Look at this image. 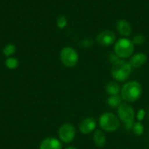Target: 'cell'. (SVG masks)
I'll return each instance as SVG.
<instances>
[{
	"label": "cell",
	"instance_id": "cell-13",
	"mask_svg": "<svg viewBox=\"0 0 149 149\" xmlns=\"http://www.w3.org/2000/svg\"><path fill=\"white\" fill-rule=\"evenodd\" d=\"M93 140H94L95 145L99 148H102L106 145V136L103 134V132L100 130L95 131L93 134Z\"/></svg>",
	"mask_w": 149,
	"mask_h": 149
},
{
	"label": "cell",
	"instance_id": "cell-23",
	"mask_svg": "<svg viewBox=\"0 0 149 149\" xmlns=\"http://www.w3.org/2000/svg\"><path fill=\"white\" fill-rule=\"evenodd\" d=\"M66 149H77V148H72V147H70V148H67Z\"/></svg>",
	"mask_w": 149,
	"mask_h": 149
},
{
	"label": "cell",
	"instance_id": "cell-3",
	"mask_svg": "<svg viewBox=\"0 0 149 149\" xmlns=\"http://www.w3.org/2000/svg\"><path fill=\"white\" fill-rule=\"evenodd\" d=\"M134 50V45L127 38H120L114 45V52L120 58L130 57Z\"/></svg>",
	"mask_w": 149,
	"mask_h": 149
},
{
	"label": "cell",
	"instance_id": "cell-20",
	"mask_svg": "<svg viewBox=\"0 0 149 149\" xmlns=\"http://www.w3.org/2000/svg\"><path fill=\"white\" fill-rule=\"evenodd\" d=\"M66 23H67V22H66V18H65L64 16H60V17H58V19H57V25H58V27L60 28V29L65 28V25H66Z\"/></svg>",
	"mask_w": 149,
	"mask_h": 149
},
{
	"label": "cell",
	"instance_id": "cell-9",
	"mask_svg": "<svg viewBox=\"0 0 149 149\" xmlns=\"http://www.w3.org/2000/svg\"><path fill=\"white\" fill-rule=\"evenodd\" d=\"M95 128H96V121L93 118H86L83 120L79 124V131L84 134L92 133Z\"/></svg>",
	"mask_w": 149,
	"mask_h": 149
},
{
	"label": "cell",
	"instance_id": "cell-5",
	"mask_svg": "<svg viewBox=\"0 0 149 149\" xmlns=\"http://www.w3.org/2000/svg\"><path fill=\"white\" fill-rule=\"evenodd\" d=\"M60 60L64 65L67 67H73L79 61V55L74 49L67 46L61 50Z\"/></svg>",
	"mask_w": 149,
	"mask_h": 149
},
{
	"label": "cell",
	"instance_id": "cell-11",
	"mask_svg": "<svg viewBox=\"0 0 149 149\" xmlns=\"http://www.w3.org/2000/svg\"><path fill=\"white\" fill-rule=\"evenodd\" d=\"M117 30L119 31V33L124 37H128L131 35L132 33V28H131V25L130 24L124 20V19H121V20H119L118 23H117Z\"/></svg>",
	"mask_w": 149,
	"mask_h": 149
},
{
	"label": "cell",
	"instance_id": "cell-21",
	"mask_svg": "<svg viewBox=\"0 0 149 149\" xmlns=\"http://www.w3.org/2000/svg\"><path fill=\"white\" fill-rule=\"evenodd\" d=\"M93 42L92 39H90V38H85V39H83V40L80 41L79 45L81 47H83V48H88V47H90L93 45Z\"/></svg>",
	"mask_w": 149,
	"mask_h": 149
},
{
	"label": "cell",
	"instance_id": "cell-18",
	"mask_svg": "<svg viewBox=\"0 0 149 149\" xmlns=\"http://www.w3.org/2000/svg\"><path fill=\"white\" fill-rule=\"evenodd\" d=\"M146 41V38L144 35H141V34H139L137 36H135L134 38H133V44L134 45H142L144 44Z\"/></svg>",
	"mask_w": 149,
	"mask_h": 149
},
{
	"label": "cell",
	"instance_id": "cell-1",
	"mask_svg": "<svg viewBox=\"0 0 149 149\" xmlns=\"http://www.w3.org/2000/svg\"><path fill=\"white\" fill-rule=\"evenodd\" d=\"M132 72V66L129 62L119 59L113 64L111 73L113 78L120 82H124L130 77Z\"/></svg>",
	"mask_w": 149,
	"mask_h": 149
},
{
	"label": "cell",
	"instance_id": "cell-12",
	"mask_svg": "<svg viewBox=\"0 0 149 149\" xmlns=\"http://www.w3.org/2000/svg\"><path fill=\"white\" fill-rule=\"evenodd\" d=\"M147 61V56L144 53H136L130 58V65L132 68H139L142 66Z\"/></svg>",
	"mask_w": 149,
	"mask_h": 149
},
{
	"label": "cell",
	"instance_id": "cell-7",
	"mask_svg": "<svg viewBox=\"0 0 149 149\" xmlns=\"http://www.w3.org/2000/svg\"><path fill=\"white\" fill-rule=\"evenodd\" d=\"M118 114L124 123L133 122L134 120V110L128 104H121L118 107Z\"/></svg>",
	"mask_w": 149,
	"mask_h": 149
},
{
	"label": "cell",
	"instance_id": "cell-24",
	"mask_svg": "<svg viewBox=\"0 0 149 149\" xmlns=\"http://www.w3.org/2000/svg\"><path fill=\"white\" fill-rule=\"evenodd\" d=\"M148 119H149V111H148Z\"/></svg>",
	"mask_w": 149,
	"mask_h": 149
},
{
	"label": "cell",
	"instance_id": "cell-15",
	"mask_svg": "<svg viewBox=\"0 0 149 149\" xmlns=\"http://www.w3.org/2000/svg\"><path fill=\"white\" fill-rule=\"evenodd\" d=\"M122 100H123L122 97L120 96L119 94H117V95H110L107 100V103L112 108H115V107H119L122 104Z\"/></svg>",
	"mask_w": 149,
	"mask_h": 149
},
{
	"label": "cell",
	"instance_id": "cell-4",
	"mask_svg": "<svg viewBox=\"0 0 149 149\" xmlns=\"http://www.w3.org/2000/svg\"><path fill=\"white\" fill-rule=\"evenodd\" d=\"M100 126L107 132H114L120 127V120L112 113H105L100 117Z\"/></svg>",
	"mask_w": 149,
	"mask_h": 149
},
{
	"label": "cell",
	"instance_id": "cell-8",
	"mask_svg": "<svg viewBox=\"0 0 149 149\" xmlns=\"http://www.w3.org/2000/svg\"><path fill=\"white\" fill-rule=\"evenodd\" d=\"M116 36L112 31H103L97 36L96 41L102 46H110L115 41Z\"/></svg>",
	"mask_w": 149,
	"mask_h": 149
},
{
	"label": "cell",
	"instance_id": "cell-6",
	"mask_svg": "<svg viewBox=\"0 0 149 149\" xmlns=\"http://www.w3.org/2000/svg\"><path fill=\"white\" fill-rule=\"evenodd\" d=\"M58 136L61 141L65 143H70L75 137V128L72 125L65 123L59 127Z\"/></svg>",
	"mask_w": 149,
	"mask_h": 149
},
{
	"label": "cell",
	"instance_id": "cell-22",
	"mask_svg": "<svg viewBox=\"0 0 149 149\" xmlns=\"http://www.w3.org/2000/svg\"><path fill=\"white\" fill-rule=\"evenodd\" d=\"M145 115H146L145 110L144 109H140L139 112H138V113H137V119H138V120L141 122L145 118Z\"/></svg>",
	"mask_w": 149,
	"mask_h": 149
},
{
	"label": "cell",
	"instance_id": "cell-10",
	"mask_svg": "<svg viewBox=\"0 0 149 149\" xmlns=\"http://www.w3.org/2000/svg\"><path fill=\"white\" fill-rule=\"evenodd\" d=\"M39 149H62V145L55 138H46L41 142Z\"/></svg>",
	"mask_w": 149,
	"mask_h": 149
},
{
	"label": "cell",
	"instance_id": "cell-19",
	"mask_svg": "<svg viewBox=\"0 0 149 149\" xmlns=\"http://www.w3.org/2000/svg\"><path fill=\"white\" fill-rule=\"evenodd\" d=\"M16 51V47L13 45H8L3 48V54L5 56H10L12 55Z\"/></svg>",
	"mask_w": 149,
	"mask_h": 149
},
{
	"label": "cell",
	"instance_id": "cell-16",
	"mask_svg": "<svg viewBox=\"0 0 149 149\" xmlns=\"http://www.w3.org/2000/svg\"><path fill=\"white\" fill-rule=\"evenodd\" d=\"M133 131H134V133L136 135L140 136V135H141V134H143V132H144V127H143V125H142L140 121H138V122L134 123V127H133Z\"/></svg>",
	"mask_w": 149,
	"mask_h": 149
},
{
	"label": "cell",
	"instance_id": "cell-14",
	"mask_svg": "<svg viewBox=\"0 0 149 149\" xmlns=\"http://www.w3.org/2000/svg\"><path fill=\"white\" fill-rule=\"evenodd\" d=\"M120 91V86L118 83L114 81H111L106 86V92L109 95H117Z\"/></svg>",
	"mask_w": 149,
	"mask_h": 149
},
{
	"label": "cell",
	"instance_id": "cell-2",
	"mask_svg": "<svg viewBox=\"0 0 149 149\" xmlns=\"http://www.w3.org/2000/svg\"><path fill=\"white\" fill-rule=\"evenodd\" d=\"M142 93L141 85L137 81H129L121 88V97L127 102L136 101Z\"/></svg>",
	"mask_w": 149,
	"mask_h": 149
},
{
	"label": "cell",
	"instance_id": "cell-17",
	"mask_svg": "<svg viewBox=\"0 0 149 149\" xmlns=\"http://www.w3.org/2000/svg\"><path fill=\"white\" fill-rule=\"evenodd\" d=\"M5 65L9 69H15L18 65V61L16 58H9L5 61Z\"/></svg>",
	"mask_w": 149,
	"mask_h": 149
}]
</instances>
